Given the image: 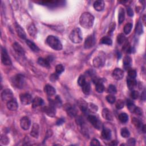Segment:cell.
Returning a JSON list of instances; mask_svg holds the SVG:
<instances>
[{"mask_svg":"<svg viewBox=\"0 0 146 146\" xmlns=\"http://www.w3.org/2000/svg\"><path fill=\"white\" fill-rule=\"evenodd\" d=\"M94 22V17L90 13L85 12L82 14L79 18L81 26L85 29H90Z\"/></svg>","mask_w":146,"mask_h":146,"instance_id":"cell-1","label":"cell"},{"mask_svg":"<svg viewBox=\"0 0 146 146\" xmlns=\"http://www.w3.org/2000/svg\"><path fill=\"white\" fill-rule=\"evenodd\" d=\"M46 43L55 50L59 51L62 49V45L58 38L53 35H49L46 39Z\"/></svg>","mask_w":146,"mask_h":146,"instance_id":"cell-2","label":"cell"},{"mask_svg":"<svg viewBox=\"0 0 146 146\" xmlns=\"http://www.w3.org/2000/svg\"><path fill=\"white\" fill-rule=\"evenodd\" d=\"M70 40L71 42L75 43H81L83 38H82V34L81 33V30L79 28H75L73 29L70 33L69 35Z\"/></svg>","mask_w":146,"mask_h":146,"instance_id":"cell-3","label":"cell"},{"mask_svg":"<svg viewBox=\"0 0 146 146\" xmlns=\"http://www.w3.org/2000/svg\"><path fill=\"white\" fill-rule=\"evenodd\" d=\"M11 83L16 88L22 89L24 87L25 83V79L22 75L19 74V75H17L12 78Z\"/></svg>","mask_w":146,"mask_h":146,"instance_id":"cell-4","label":"cell"},{"mask_svg":"<svg viewBox=\"0 0 146 146\" xmlns=\"http://www.w3.org/2000/svg\"><path fill=\"white\" fill-rule=\"evenodd\" d=\"M1 61L4 65L9 66L12 65V61L8 56L6 49L3 48H2L1 50Z\"/></svg>","mask_w":146,"mask_h":146,"instance_id":"cell-5","label":"cell"},{"mask_svg":"<svg viewBox=\"0 0 146 146\" xmlns=\"http://www.w3.org/2000/svg\"><path fill=\"white\" fill-rule=\"evenodd\" d=\"M1 98L4 102H8L13 99V94L10 89H5L1 93Z\"/></svg>","mask_w":146,"mask_h":146,"instance_id":"cell-6","label":"cell"},{"mask_svg":"<svg viewBox=\"0 0 146 146\" xmlns=\"http://www.w3.org/2000/svg\"><path fill=\"white\" fill-rule=\"evenodd\" d=\"M64 109L67 112V114L71 117H75L77 114L76 110L75 107L71 105L70 103H67L65 104Z\"/></svg>","mask_w":146,"mask_h":146,"instance_id":"cell-7","label":"cell"},{"mask_svg":"<svg viewBox=\"0 0 146 146\" xmlns=\"http://www.w3.org/2000/svg\"><path fill=\"white\" fill-rule=\"evenodd\" d=\"M20 98L21 103L24 104V105H27V104H30L33 102V99L31 95L27 93L22 94L20 95Z\"/></svg>","mask_w":146,"mask_h":146,"instance_id":"cell-8","label":"cell"},{"mask_svg":"<svg viewBox=\"0 0 146 146\" xmlns=\"http://www.w3.org/2000/svg\"><path fill=\"white\" fill-rule=\"evenodd\" d=\"M88 119L95 128L100 129L102 127L101 122L96 117L93 116V115H89L88 117Z\"/></svg>","mask_w":146,"mask_h":146,"instance_id":"cell-9","label":"cell"},{"mask_svg":"<svg viewBox=\"0 0 146 146\" xmlns=\"http://www.w3.org/2000/svg\"><path fill=\"white\" fill-rule=\"evenodd\" d=\"M20 125L21 128L24 130H27L29 129L30 125H31V122L29 118L27 117H24L21 119L20 121Z\"/></svg>","mask_w":146,"mask_h":146,"instance_id":"cell-10","label":"cell"},{"mask_svg":"<svg viewBox=\"0 0 146 146\" xmlns=\"http://www.w3.org/2000/svg\"><path fill=\"white\" fill-rule=\"evenodd\" d=\"M95 43V38L93 35H89L85 40L84 41V48L85 49H90L94 46Z\"/></svg>","mask_w":146,"mask_h":146,"instance_id":"cell-11","label":"cell"},{"mask_svg":"<svg viewBox=\"0 0 146 146\" xmlns=\"http://www.w3.org/2000/svg\"><path fill=\"white\" fill-rule=\"evenodd\" d=\"M43 111L46 113L47 115L50 117H54L56 115V107L49 105V106H46L43 107Z\"/></svg>","mask_w":146,"mask_h":146,"instance_id":"cell-12","label":"cell"},{"mask_svg":"<svg viewBox=\"0 0 146 146\" xmlns=\"http://www.w3.org/2000/svg\"><path fill=\"white\" fill-rule=\"evenodd\" d=\"M112 76L114 77V78L118 81L121 80L124 76V72L122 70H121L120 68H117L113 71L112 72Z\"/></svg>","mask_w":146,"mask_h":146,"instance_id":"cell-13","label":"cell"},{"mask_svg":"<svg viewBox=\"0 0 146 146\" xmlns=\"http://www.w3.org/2000/svg\"><path fill=\"white\" fill-rule=\"evenodd\" d=\"M39 132H40V127L37 123H34L33 125L31 133L30 135L34 138H38L39 136Z\"/></svg>","mask_w":146,"mask_h":146,"instance_id":"cell-14","label":"cell"},{"mask_svg":"<svg viewBox=\"0 0 146 146\" xmlns=\"http://www.w3.org/2000/svg\"><path fill=\"white\" fill-rule=\"evenodd\" d=\"M7 107L10 111H16L18 107L17 102L15 99H13L7 103Z\"/></svg>","mask_w":146,"mask_h":146,"instance_id":"cell-15","label":"cell"},{"mask_svg":"<svg viewBox=\"0 0 146 146\" xmlns=\"http://www.w3.org/2000/svg\"><path fill=\"white\" fill-rule=\"evenodd\" d=\"M16 32H17V35H18L19 37L23 40L26 39V34L25 33V32L24 29L22 28V27L19 25L17 24H16Z\"/></svg>","mask_w":146,"mask_h":146,"instance_id":"cell-16","label":"cell"},{"mask_svg":"<svg viewBox=\"0 0 146 146\" xmlns=\"http://www.w3.org/2000/svg\"><path fill=\"white\" fill-rule=\"evenodd\" d=\"M13 48L14 51L20 56H24L25 55V51L24 49L22 48V46L17 42H15L13 43Z\"/></svg>","mask_w":146,"mask_h":146,"instance_id":"cell-17","label":"cell"},{"mask_svg":"<svg viewBox=\"0 0 146 146\" xmlns=\"http://www.w3.org/2000/svg\"><path fill=\"white\" fill-rule=\"evenodd\" d=\"M27 31H28V33L31 37L34 38L36 36L37 30L34 24H31L28 27H27Z\"/></svg>","mask_w":146,"mask_h":146,"instance_id":"cell-18","label":"cell"},{"mask_svg":"<svg viewBox=\"0 0 146 146\" xmlns=\"http://www.w3.org/2000/svg\"><path fill=\"white\" fill-rule=\"evenodd\" d=\"M78 104L79 108L84 113H87L89 111L88 110V104L83 99L79 100L78 102Z\"/></svg>","mask_w":146,"mask_h":146,"instance_id":"cell-19","label":"cell"},{"mask_svg":"<svg viewBox=\"0 0 146 146\" xmlns=\"http://www.w3.org/2000/svg\"><path fill=\"white\" fill-rule=\"evenodd\" d=\"M45 91L47 95L51 96L56 94V89L50 84H46L45 87Z\"/></svg>","mask_w":146,"mask_h":146,"instance_id":"cell-20","label":"cell"},{"mask_svg":"<svg viewBox=\"0 0 146 146\" xmlns=\"http://www.w3.org/2000/svg\"><path fill=\"white\" fill-rule=\"evenodd\" d=\"M102 117L104 119L107 120H112L113 119V116L112 113L110 112L109 110L107 109H104L102 110Z\"/></svg>","mask_w":146,"mask_h":146,"instance_id":"cell-21","label":"cell"},{"mask_svg":"<svg viewBox=\"0 0 146 146\" xmlns=\"http://www.w3.org/2000/svg\"><path fill=\"white\" fill-rule=\"evenodd\" d=\"M44 104V101L41 98L36 97L33 100L32 102V106L33 108H36V107L42 106Z\"/></svg>","mask_w":146,"mask_h":146,"instance_id":"cell-22","label":"cell"},{"mask_svg":"<svg viewBox=\"0 0 146 146\" xmlns=\"http://www.w3.org/2000/svg\"><path fill=\"white\" fill-rule=\"evenodd\" d=\"M93 6L96 10L100 12V11L103 10L104 7V3L103 1H100L99 0V1H95L94 3Z\"/></svg>","mask_w":146,"mask_h":146,"instance_id":"cell-23","label":"cell"},{"mask_svg":"<svg viewBox=\"0 0 146 146\" xmlns=\"http://www.w3.org/2000/svg\"><path fill=\"white\" fill-rule=\"evenodd\" d=\"M38 63L41 66L48 68L50 67V61L48 59L39 58L38 59Z\"/></svg>","mask_w":146,"mask_h":146,"instance_id":"cell-24","label":"cell"},{"mask_svg":"<svg viewBox=\"0 0 146 146\" xmlns=\"http://www.w3.org/2000/svg\"><path fill=\"white\" fill-rule=\"evenodd\" d=\"M102 136L104 139L109 140L111 137V132L108 128H104L102 131Z\"/></svg>","mask_w":146,"mask_h":146,"instance_id":"cell-25","label":"cell"},{"mask_svg":"<svg viewBox=\"0 0 146 146\" xmlns=\"http://www.w3.org/2000/svg\"><path fill=\"white\" fill-rule=\"evenodd\" d=\"M127 86L129 90H133L135 87H136L137 84V82L136 80L134 78H128L127 80Z\"/></svg>","mask_w":146,"mask_h":146,"instance_id":"cell-26","label":"cell"},{"mask_svg":"<svg viewBox=\"0 0 146 146\" xmlns=\"http://www.w3.org/2000/svg\"><path fill=\"white\" fill-rule=\"evenodd\" d=\"M26 42L27 46L29 47L30 49H31L32 51H33L34 52H38L40 51L39 48H38V47L35 45L34 42H33L32 41H30L29 40H26Z\"/></svg>","mask_w":146,"mask_h":146,"instance_id":"cell-27","label":"cell"},{"mask_svg":"<svg viewBox=\"0 0 146 146\" xmlns=\"http://www.w3.org/2000/svg\"><path fill=\"white\" fill-rule=\"evenodd\" d=\"M132 63V60L131 57L129 56H126L123 59V65L124 67H125V68L127 69L129 67L131 66Z\"/></svg>","mask_w":146,"mask_h":146,"instance_id":"cell-28","label":"cell"},{"mask_svg":"<svg viewBox=\"0 0 146 146\" xmlns=\"http://www.w3.org/2000/svg\"><path fill=\"white\" fill-rule=\"evenodd\" d=\"M125 10L123 8L120 7L119 11V16H118V22L120 24H122L125 20Z\"/></svg>","mask_w":146,"mask_h":146,"instance_id":"cell-29","label":"cell"},{"mask_svg":"<svg viewBox=\"0 0 146 146\" xmlns=\"http://www.w3.org/2000/svg\"><path fill=\"white\" fill-rule=\"evenodd\" d=\"M101 44H104V45H111L112 43V41L110 38L108 37H103L101 38L100 40Z\"/></svg>","mask_w":146,"mask_h":146,"instance_id":"cell-30","label":"cell"},{"mask_svg":"<svg viewBox=\"0 0 146 146\" xmlns=\"http://www.w3.org/2000/svg\"><path fill=\"white\" fill-rule=\"evenodd\" d=\"M102 64V60L99 57H95L93 60V65L95 67H100Z\"/></svg>","mask_w":146,"mask_h":146,"instance_id":"cell-31","label":"cell"},{"mask_svg":"<svg viewBox=\"0 0 146 146\" xmlns=\"http://www.w3.org/2000/svg\"><path fill=\"white\" fill-rule=\"evenodd\" d=\"M95 89L96 91H97L98 93H102L103 92V91L104 90V87L102 81L98 82V83L96 84Z\"/></svg>","mask_w":146,"mask_h":146,"instance_id":"cell-32","label":"cell"},{"mask_svg":"<svg viewBox=\"0 0 146 146\" xmlns=\"http://www.w3.org/2000/svg\"><path fill=\"white\" fill-rule=\"evenodd\" d=\"M132 123H133L134 126L136 127L137 128H140L142 127V122H141V120H140L139 119H137L136 118H133V119H132Z\"/></svg>","mask_w":146,"mask_h":146,"instance_id":"cell-33","label":"cell"},{"mask_svg":"<svg viewBox=\"0 0 146 146\" xmlns=\"http://www.w3.org/2000/svg\"><path fill=\"white\" fill-rule=\"evenodd\" d=\"M119 119L122 123H125L128 120V116L126 113H121L119 115Z\"/></svg>","mask_w":146,"mask_h":146,"instance_id":"cell-34","label":"cell"},{"mask_svg":"<svg viewBox=\"0 0 146 146\" xmlns=\"http://www.w3.org/2000/svg\"><path fill=\"white\" fill-rule=\"evenodd\" d=\"M88 110H89V111L92 112H96L98 111V107L95 104L89 103H88Z\"/></svg>","mask_w":146,"mask_h":146,"instance_id":"cell-35","label":"cell"},{"mask_svg":"<svg viewBox=\"0 0 146 146\" xmlns=\"http://www.w3.org/2000/svg\"><path fill=\"white\" fill-rule=\"evenodd\" d=\"M82 91H83V93L84 94H89L90 92V85L89 83H87L86 82V83L82 86Z\"/></svg>","mask_w":146,"mask_h":146,"instance_id":"cell-36","label":"cell"},{"mask_svg":"<svg viewBox=\"0 0 146 146\" xmlns=\"http://www.w3.org/2000/svg\"><path fill=\"white\" fill-rule=\"evenodd\" d=\"M127 107L129 111L131 112H134V110L135 109L136 106H135V104H134L133 102L129 99L127 101Z\"/></svg>","mask_w":146,"mask_h":146,"instance_id":"cell-37","label":"cell"},{"mask_svg":"<svg viewBox=\"0 0 146 146\" xmlns=\"http://www.w3.org/2000/svg\"><path fill=\"white\" fill-rule=\"evenodd\" d=\"M132 27H133V24L131 23L127 24L124 27V33L125 34H128L131 31Z\"/></svg>","mask_w":146,"mask_h":146,"instance_id":"cell-38","label":"cell"},{"mask_svg":"<svg viewBox=\"0 0 146 146\" xmlns=\"http://www.w3.org/2000/svg\"><path fill=\"white\" fill-rule=\"evenodd\" d=\"M120 134H121V135H122V136L123 137H125V138L128 137L129 136V135H130V134H129V130L127 128H126V127L123 128L122 129H121Z\"/></svg>","mask_w":146,"mask_h":146,"instance_id":"cell-39","label":"cell"},{"mask_svg":"<svg viewBox=\"0 0 146 146\" xmlns=\"http://www.w3.org/2000/svg\"><path fill=\"white\" fill-rule=\"evenodd\" d=\"M126 40V37L125 36V35H123V34H120L118 35L117 42L118 43L120 44V45H122L123 43H125Z\"/></svg>","mask_w":146,"mask_h":146,"instance_id":"cell-40","label":"cell"},{"mask_svg":"<svg viewBox=\"0 0 146 146\" xmlns=\"http://www.w3.org/2000/svg\"><path fill=\"white\" fill-rule=\"evenodd\" d=\"M65 70V68L62 65H58L56 67V73L58 75H60Z\"/></svg>","mask_w":146,"mask_h":146,"instance_id":"cell-41","label":"cell"},{"mask_svg":"<svg viewBox=\"0 0 146 146\" xmlns=\"http://www.w3.org/2000/svg\"><path fill=\"white\" fill-rule=\"evenodd\" d=\"M9 142V139L7 136L5 135H1V143L2 144L6 145Z\"/></svg>","mask_w":146,"mask_h":146,"instance_id":"cell-42","label":"cell"},{"mask_svg":"<svg viewBox=\"0 0 146 146\" xmlns=\"http://www.w3.org/2000/svg\"><path fill=\"white\" fill-rule=\"evenodd\" d=\"M86 83V78L84 75H81L78 78V83L79 86H82L83 85H84L85 83Z\"/></svg>","mask_w":146,"mask_h":146,"instance_id":"cell-43","label":"cell"},{"mask_svg":"<svg viewBox=\"0 0 146 146\" xmlns=\"http://www.w3.org/2000/svg\"><path fill=\"white\" fill-rule=\"evenodd\" d=\"M125 106V103H124V101L122 99H119L118 100L115 104V106H116L117 109H122Z\"/></svg>","mask_w":146,"mask_h":146,"instance_id":"cell-44","label":"cell"},{"mask_svg":"<svg viewBox=\"0 0 146 146\" xmlns=\"http://www.w3.org/2000/svg\"><path fill=\"white\" fill-rule=\"evenodd\" d=\"M106 100L109 103H111V104H113L115 103V101H116V98L114 96H113L112 95H107L106 96Z\"/></svg>","mask_w":146,"mask_h":146,"instance_id":"cell-45","label":"cell"},{"mask_svg":"<svg viewBox=\"0 0 146 146\" xmlns=\"http://www.w3.org/2000/svg\"><path fill=\"white\" fill-rule=\"evenodd\" d=\"M107 91L109 93L112 94H114L117 93V89L115 87V86L112 84H110L108 87V89H107Z\"/></svg>","mask_w":146,"mask_h":146,"instance_id":"cell-46","label":"cell"},{"mask_svg":"<svg viewBox=\"0 0 146 146\" xmlns=\"http://www.w3.org/2000/svg\"><path fill=\"white\" fill-rule=\"evenodd\" d=\"M128 78H135L136 76V71L133 69H131L128 70Z\"/></svg>","mask_w":146,"mask_h":146,"instance_id":"cell-47","label":"cell"},{"mask_svg":"<svg viewBox=\"0 0 146 146\" xmlns=\"http://www.w3.org/2000/svg\"><path fill=\"white\" fill-rule=\"evenodd\" d=\"M139 96V93L138 91H137L134 90L131 93V96L133 99H136L138 98Z\"/></svg>","mask_w":146,"mask_h":146,"instance_id":"cell-48","label":"cell"},{"mask_svg":"<svg viewBox=\"0 0 146 146\" xmlns=\"http://www.w3.org/2000/svg\"><path fill=\"white\" fill-rule=\"evenodd\" d=\"M143 32V29H142V24L139 22L138 24L136 25V33L137 34H142Z\"/></svg>","mask_w":146,"mask_h":146,"instance_id":"cell-49","label":"cell"},{"mask_svg":"<svg viewBox=\"0 0 146 146\" xmlns=\"http://www.w3.org/2000/svg\"><path fill=\"white\" fill-rule=\"evenodd\" d=\"M134 112L135 113L136 115H140V116H142V115L143 114L142 110L140 108H139V107H135V110H134Z\"/></svg>","mask_w":146,"mask_h":146,"instance_id":"cell-50","label":"cell"},{"mask_svg":"<svg viewBox=\"0 0 146 146\" xmlns=\"http://www.w3.org/2000/svg\"><path fill=\"white\" fill-rule=\"evenodd\" d=\"M58 78V75L56 73H54L53 74H51L50 76V81L52 82H55L56 81Z\"/></svg>","mask_w":146,"mask_h":146,"instance_id":"cell-51","label":"cell"},{"mask_svg":"<svg viewBox=\"0 0 146 146\" xmlns=\"http://www.w3.org/2000/svg\"><path fill=\"white\" fill-rule=\"evenodd\" d=\"M90 145H100L101 143L99 142V140L96 139H94L91 140V142L90 143Z\"/></svg>","mask_w":146,"mask_h":146,"instance_id":"cell-52","label":"cell"},{"mask_svg":"<svg viewBox=\"0 0 146 146\" xmlns=\"http://www.w3.org/2000/svg\"><path fill=\"white\" fill-rule=\"evenodd\" d=\"M135 140L134 138H131L128 140L127 141V144L130 145H134L135 144Z\"/></svg>","mask_w":146,"mask_h":146,"instance_id":"cell-53","label":"cell"},{"mask_svg":"<svg viewBox=\"0 0 146 146\" xmlns=\"http://www.w3.org/2000/svg\"><path fill=\"white\" fill-rule=\"evenodd\" d=\"M127 13H128V15L129 16V17H133V16H134L133 10L130 7H128L127 8Z\"/></svg>","mask_w":146,"mask_h":146,"instance_id":"cell-54","label":"cell"},{"mask_svg":"<svg viewBox=\"0 0 146 146\" xmlns=\"http://www.w3.org/2000/svg\"><path fill=\"white\" fill-rule=\"evenodd\" d=\"M115 24L112 23L111 24V25L110 26V29H109V33H112L114 30H115Z\"/></svg>","mask_w":146,"mask_h":146,"instance_id":"cell-55","label":"cell"},{"mask_svg":"<svg viewBox=\"0 0 146 146\" xmlns=\"http://www.w3.org/2000/svg\"><path fill=\"white\" fill-rule=\"evenodd\" d=\"M64 122H65V120H63V118H60V119L58 120V121L57 122V125H62V124H63Z\"/></svg>","mask_w":146,"mask_h":146,"instance_id":"cell-56","label":"cell"},{"mask_svg":"<svg viewBox=\"0 0 146 146\" xmlns=\"http://www.w3.org/2000/svg\"><path fill=\"white\" fill-rule=\"evenodd\" d=\"M141 99L143 101H144L145 100V90L143 91L142 94Z\"/></svg>","mask_w":146,"mask_h":146,"instance_id":"cell-57","label":"cell"},{"mask_svg":"<svg viewBox=\"0 0 146 146\" xmlns=\"http://www.w3.org/2000/svg\"><path fill=\"white\" fill-rule=\"evenodd\" d=\"M110 145H117V143L115 141H112L111 143L110 144Z\"/></svg>","mask_w":146,"mask_h":146,"instance_id":"cell-58","label":"cell"},{"mask_svg":"<svg viewBox=\"0 0 146 146\" xmlns=\"http://www.w3.org/2000/svg\"><path fill=\"white\" fill-rule=\"evenodd\" d=\"M142 128V131H143V133H145V125L143 126Z\"/></svg>","mask_w":146,"mask_h":146,"instance_id":"cell-59","label":"cell"}]
</instances>
